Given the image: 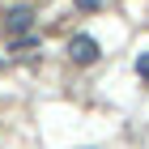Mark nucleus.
<instances>
[{"mask_svg":"<svg viewBox=\"0 0 149 149\" xmlns=\"http://www.w3.org/2000/svg\"><path fill=\"white\" fill-rule=\"evenodd\" d=\"M68 56L77 60V64H94V60H98V43H94L90 34H77L68 43Z\"/></svg>","mask_w":149,"mask_h":149,"instance_id":"1","label":"nucleus"},{"mask_svg":"<svg viewBox=\"0 0 149 149\" xmlns=\"http://www.w3.org/2000/svg\"><path fill=\"white\" fill-rule=\"evenodd\" d=\"M136 72H141V81H149V51H141V60H136Z\"/></svg>","mask_w":149,"mask_h":149,"instance_id":"3","label":"nucleus"},{"mask_svg":"<svg viewBox=\"0 0 149 149\" xmlns=\"http://www.w3.org/2000/svg\"><path fill=\"white\" fill-rule=\"evenodd\" d=\"M72 4H77V9H85V13H90V9H98L102 0H72Z\"/></svg>","mask_w":149,"mask_h":149,"instance_id":"4","label":"nucleus"},{"mask_svg":"<svg viewBox=\"0 0 149 149\" xmlns=\"http://www.w3.org/2000/svg\"><path fill=\"white\" fill-rule=\"evenodd\" d=\"M4 26H9L13 34H26V30L34 26V13H30V9H13V13H9V22H4Z\"/></svg>","mask_w":149,"mask_h":149,"instance_id":"2","label":"nucleus"}]
</instances>
